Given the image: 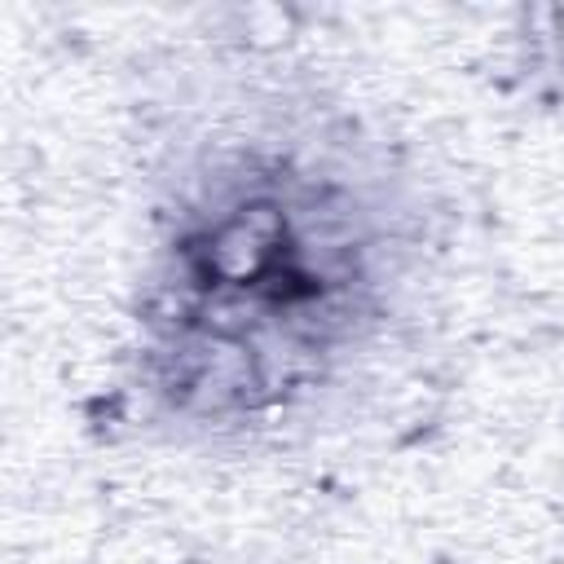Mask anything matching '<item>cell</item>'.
I'll list each match as a JSON object with an SVG mask.
<instances>
[{"mask_svg":"<svg viewBox=\"0 0 564 564\" xmlns=\"http://www.w3.org/2000/svg\"><path fill=\"white\" fill-rule=\"evenodd\" d=\"M432 260V207L348 106L247 88L159 145L128 401L150 436L282 445L370 383Z\"/></svg>","mask_w":564,"mask_h":564,"instance_id":"obj_1","label":"cell"}]
</instances>
